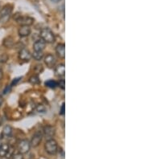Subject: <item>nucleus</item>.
Returning a JSON list of instances; mask_svg holds the SVG:
<instances>
[{"instance_id":"obj_1","label":"nucleus","mask_w":145,"mask_h":159,"mask_svg":"<svg viewBox=\"0 0 145 159\" xmlns=\"http://www.w3.org/2000/svg\"><path fill=\"white\" fill-rule=\"evenodd\" d=\"M40 39L46 44H53L55 41V35L50 29L44 28L40 31Z\"/></svg>"},{"instance_id":"obj_2","label":"nucleus","mask_w":145,"mask_h":159,"mask_svg":"<svg viewBox=\"0 0 145 159\" xmlns=\"http://www.w3.org/2000/svg\"><path fill=\"white\" fill-rule=\"evenodd\" d=\"M44 149H45V151L48 153V154L55 155L57 153V150H58L57 142L53 138L47 140V142L44 144Z\"/></svg>"},{"instance_id":"obj_3","label":"nucleus","mask_w":145,"mask_h":159,"mask_svg":"<svg viewBox=\"0 0 145 159\" xmlns=\"http://www.w3.org/2000/svg\"><path fill=\"white\" fill-rule=\"evenodd\" d=\"M16 20L18 24L20 26H32L34 23L35 20L30 16H23V15H19L18 17H16Z\"/></svg>"},{"instance_id":"obj_4","label":"nucleus","mask_w":145,"mask_h":159,"mask_svg":"<svg viewBox=\"0 0 145 159\" xmlns=\"http://www.w3.org/2000/svg\"><path fill=\"white\" fill-rule=\"evenodd\" d=\"M31 148V145H30V142H28V140H20V142H18L17 144V149L19 153L24 154L29 152Z\"/></svg>"},{"instance_id":"obj_5","label":"nucleus","mask_w":145,"mask_h":159,"mask_svg":"<svg viewBox=\"0 0 145 159\" xmlns=\"http://www.w3.org/2000/svg\"><path fill=\"white\" fill-rule=\"evenodd\" d=\"M32 57V56L31 52L25 48H22L19 52V59L23 62H29L31 60Z\"/></svg>"},{"instance_id":"obj_6","label":"nucleus","mask_w":145,"mask_h":159,"mask_svg":"<svg viewBox=\"0 0 145 159\" xmlns=\"http://www.w3.org/2000/svg\"><path fill=\"white\" fill-rule=\"evenodd\" d=\"M42 139H43V133L40 131H36L34 135L32 136L31 142H30V145L32 147H37L40 144Z\"/></svg>"},{"instance_id":"obj_7","label":"nucleus","mask_w":145,"mask_h":159,"mask_svg":"<svg viewBox=\"0 0 145 159\" xmlns=\"http://www.w3.org/2000/svg\"><path fill=\"white\" fill-rule=\"evenodd\" d=\"M56 129L52 125H45L44 127V129H43V136L45 137L47 140L52 139L54 135H55Z\"/></svg>"},{"instance_id":"obj_8","label":"nucleus","mask_w":145,"mask_h":159,"mask_svg":"<svg viewBox=\"0 0 145 159\" xmlns=\"http://www.w3.org/2000/svg\"><path fill=\"white\" fill-rule=\"evenodd\" d=\"M44 63L48 68H53L56 67L57 64V59L53 54H48L44 57Z\"/></svg>"},{"instance_id":"obj_9","label":"nucleus","mask_w":145,"mask_h":159,"mask_svg":"<svg viewBox=\"0 0 145 159\" xmlns=\"http://www.w3.org/2000/svg\"><path fill=\"white\" fill-rule=\"evenodd\" d=\"M12 6L10 4L5 5L4 7H2L1 9V11H0V15H1V18L2 19H6V20L7 19H9L10 15H11V12H12Z\"/></svg>"},{"instance_id":"obj_10","label":"nucleus","mask_w":145,"mask_h":159,"mask_svg":"<svg viewBox=\"0 0 145 159\" xmlns=\"http://www.w3.org/2000/svg\"><path fill=\"white\" fill-rule=\"evenodd\" d=\"M45 46H46V43L43 39H37L33 44V49L35 52H43L45 48Z\"/></svg>"},{"instance_id":"obj_11","label":"nucleus","mask_w":145,"mask_h":159,"mask_svg":"<svg viewBox=\"0 0 145 159\" xmlns=\"http://www.w3.org/2000/svg\"><path fill=\"white\" fill-rule=\"evenodd\" d=\"M32 29L28 26H20V27L19 28V31H18L19 35L22 38L28 37V35H30Z\"/></svg>"},{"instance_id":"obj_12","label":"nucleus","mask_w":145,"mask_h":159,"mask_svg":"<svg viewBox=\"0 0 145 159\" xmlns=\"http://www.w3.org/2000/svg\"><path fill=\"white\" fill-rule=\"evenodd\" d=\"M55 75L59 78H63L65 75V67L64 63H61L55 68Z\"/></svg>"},{"instance_id":"obj_13","label":"nucleus","mask_w":145,"mask_h":159,"mask_svg":"<svg viewBox=\"0 0 145 159\" xmlns=\"http://www.w3.org/2000/svg\"><path fill=\"white\" fill-rule=\"evenodd\" d=\"M56 53L58 57L65 59V45L64 44H59L56 48Z\"/></svg>"},{"instance_id":"obj_14","label":"nucleus","mask_w":145,"mask_h":159,"mask_svg":"<svg viewBox=\"0 0 145 159\" xmlns=\"http://www.w3.org/2000/svg\"><path fill=\"white\" fill-rule=\"evenodd\" d=\"M10 146L7 143H2L0 146V157H4L8 154Z\"/></svg>"},{"instance_id":"obj_15","label":"nucleus","mask_w":145,"mask_h":159,"mask_svg":"<svg viewBox=\"0 0 145 159\" xmlns=\"http://www.w3.org/2000/svg\"><path fill=\"white\" fill-rule=\"evenodd\" d=\"M2 44H3V46L6 47L7 48H11L15 45V39L12 37H11V36L5 38V39H3Z\"/></svg>"},{"instance_id":"obj_16","label":"nucleus","mask_w":145,"mask_h":159,"mask_svg":"<svg viewBox=\"0 0 145 159\" xmlns=\"http://www.w3.org/2000/svg\"><path fill=\"white\" fill-rule=\"evenodd\" d=\"M11 134H12V128L11 125H5L2 129V136L8 138V137H11Z\"/></svg>"},{"instance_id":"obj_17","label":"nucleus","mask_w":145,"mask_h":159,"mask_svg":"<svg viewBox=\"0 0 145 159\" xmlns=\"http://www.w3.org/2000/svg\"><path fill=\"white\" fill-rule=\"evenodd\" d=\"M32 56L34 58V60H35L37 61L41 60L44 57L43 52H35V51H34V52L32 54Z\"/></svg>"},{"instance_id":"obj_18","label":"nucleus","mask_w":145,"mask_h":159,"mask_svg":"<svg viewBox=\"0 0 145 159\" xmlns=\"http://www.w3.org/2000/svg\"><path fill=\"white\" fill-rule=\"evenodd\" d=\"M45 86L48 88H50V89H55L58 86V84L56 81H53V80H48L45 82Z\"/></svg>"},{"instance_id":"obj_19","label":"nucleus","mask_w":145,"mask_h":159,"mask_svg":"<svg viewBox=\"0 0 145 159\" xmlns=\"http://www.w3.org/2000/svg\"><path fill=\"white\" fill-rule=\"evenodd\" d=\"M29 82H30L32 85H39V84L40 83V80L37 75H34V76L30 77V79H29Z\"/></svg>"},{"instance_id":"obj_20","label":"nucleus","mask_w":145,"mask_h":159,"mask_svg":"<svg viewBox=\"0 0 145 159\" xmlns=\"http://www.w3.org/2000/svg\"><path fill=\"white\" fill-rule=\"evenodd\" d=\"M34 71H35V73L40 74V73H41V72L44 71L43 66H42L41 64H37V65L35 66V69H34Z\"/></svg>"},{"instance_id":"obj_21","label":"nucleus","mask_w":145,"mask_h":159,"mask_svg":"<svg viewBox=\"0 0 145 159\" xmlns=\"http://www.w3.org/2000/svg\"><path fill=\"white\" fill-rule=\"evenodd\" d=\"M57 84H58V86H59L61 89L65 90V81L64 79H61L59 81V82H57Z\"/></svg>"},{"instance_id":"obj_22","label":"nucleus","mask_w":145,"mask_h":159,"mask_svg":"<svg viewBox=\"0 0 145 159\" xmlns=\"http://www.w3.org/2000/svg\"><path fill=\"white\" fill-rule=\"evenodd\" d=\"M24 154H20V153H17V154H15L11 156V159H24Z\"/></svg>"},{"instance_id":"obj_23","label":"nucleus","mask_w":145,"mask_h":159,"mask_svg":"<svg viewBox=\"0 0 145 159\" xmlns=\"http://www.w3.org/2000/svg\"><path fill=\"white\" fill-rule=\"evenodd\" d=\"M36 111H37L38 113H44V111H45V108H44V105H38V106L36 107Z\"/></svg>"},{"instance_id":"obj_24","label":"nucleus","mask_w":145,"mask_h":159,"mask_svg":"<svg viewBox=\"0 0 145 159\" xmlns=\"http://www.w3.org/2000/svg\"><path fill=\"white\" fill-rule=\"evenodd\" d=\"M11 85H7V87L5 88L4 89V90H3V94H7V93H9V92H11Z\"/></svg>"},{"instance_id":"obj_25","label":"nucleus","mask_w":145,"mask_h":159,"mask_svg":"<svg viewBox=\"0 0 145 159\" xmlns=\"http://www.w3.org/2000/svg\"><path fill=\"white\" fill-rule=\"evenodd\" d=\"M7 60V55H2L0 56V62H2V63H5L6 61Z\"/></svg>"},{"instance_id":"obj_26","label":"nucleus","mask_w":145,"mask_h":159,"mask_svg":"<svg viewBox=\"0 0 145 159\" xmlns=\"http://www.w3.org/2000/svg\"><path fill=\"white\" fill-rule=\"evenodd\" d=\"M20 78H16V79H14L13 81H12V83H11V86H14V85H16V84H17L18 81H20Z\"/></svg>"},{"instance_id":"obj_27","label":"nucleus","mask_w":145,"mask_h":159,"mask_svg":"<svg viewBox=\"0 0 145 159\" xmlns=\"http://www.w3.org/2000/svg\"><path fill=\"white\" fill-rule=\"evenodd\" d=\"M60 114H61V115H63V114H65V104L63 103L61 105V112H60Z\"/></svg>"},{"instance_id":"obj_28","label":"nucleus","mask_w":145,"mask_h":159,"mask_svg":"<svg viewBox=\"0 0 145 159\" xmlns=\"http://www.w3.org/2000/svg\"><path fill=\"white\" fill-rule=\"evenodd\" d=\"M2 76H3V73H2V71L0 69V80H2Z\"/></svg>"},{"instance_id":"obj_29","label":"nucleus","mask_w":145,"mask_h":159,"mask_svg":"<svg viewBox=\"0 0 145 159\" xmlns=\"http://www.w3.org/2000/svg\"><path fill=\"white\" fill-rule=\"evenodd\" d=\"M2 102H3V99H2V96H0V107H1V105H2Z\"/></svg>"},{"instance_id":"obj_30","label":"nucleus","mask_w":145,"mask_h":159,"mask_svg":"<svg viewBox=\"0 0 145 159\" xmlns=\"http://www.w3.org/2000/svg\"><path fill=\"white\" fill-rule=\"evenodd\" d=\"M1 9H2V6H1V4H0V11H1Z\"/></svg>"},{"instance_id":"obj_31","label":"nucleus","mask_w":145,"mask_h":159,"mask_svg":"<svg viewBox=\"0 0 145 159\" xmlns=\"http://www.w3.org/2000/svg\"><path fill=\"white\" fill-rule=\"evenodd\" d=\"M2 142H0V146H1V145H2Z\"/></svg>"}]
</instances>
